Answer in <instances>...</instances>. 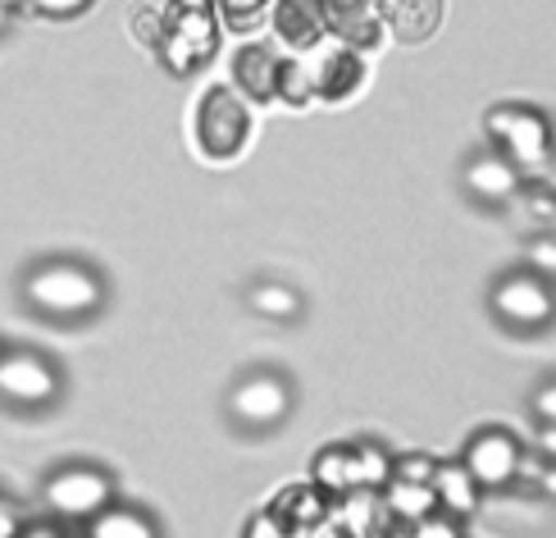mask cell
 <instances>
[{"label": "cell", "mask_w": 556, "mask_h": 538, "mask_svg": "<svg viewBox=\"0 0 556 538\" xmlns=\"http://www.w3.org/2000/svg\"><path fill=\"white\" fill-rule=\"evenodd\" d=\"M105 297L110 288L101 270L74 261V255H51V261H37L23 274V306L55 324H83L91 315H101Z\"/></svg>", "instance_id": "1"}, {"label": "cell", "mask_w": 556, "mask_h": 538, "mask_svg": "<svg viewBox=\"0 0 556 538\" xmlns=\"http://www.w3.org/2000/svg\"><path fill=\"white\" fill-rule=\"evenodd\" d=\"M296 406V388L283 370H269L256 365L233 379L224 397V411H228V425H238L242 434H274L288 425V415Z\"/></svg>", "instance_id": "2"}, {"label": "cell", "mask_w": 556, "mask_h": 538, "mask_svg": "<svg viewBox=\"0 0 556 538\" xmlns=\"http://www.w3.org/2000/svg\"><path fill=\"white\" fill-rule=\"evenodd\" d=\"M41 502L51 511V521L87 525L91 516H101V511L114 502V475L101 471V465H91V461L55 465V471L41 479Z\"/></svg>", "instance_id": "3"}, {"label": "cell", "mask_w": 556, "mask_h": 538, "mask_svg": "<svg viewBox=\"0 0 556 538\" xmlns=\"http://www.w3.org/2000/svg\"><path fill=\"white\" fill-rule=\"evenodd\" d=\"M483 133L493 151H502L520 174H539L552 165V124L534 105H493L483 114Z\"/></svg>", "instance_id": "4"}, {"label": "cell", "mask_w": 556, "mask_h": 538, "mask_svg": "<svg viewBox=\"0 0 556 538\" xmlns=\"http://www.w3.org/2000/svg\"><path fill=\"white\" fill-rule=\"evenodd\" d=\"M155 51L165 60L169 74L188 78L205 68L219 51V18L211 5H174L155 33Z\"/></svg>", "instance_id": "5"}, {"label": "cell", "mask_w": 556, "mask_h": 538, "mask_svg": "<svg viewBox=\"0 0 556 538\" xmlns=\"http://www.w3.org/2000/svg\"><path fill=\"white\" fill-rule=\"evenodd\" d=\"M489 311L511 334H543L556 320V284L534 270H506L489 288Z\"/></svg>", "instance_id": "6"}, {"label": "cell", "mask_w": 556, "mask_h": 538, "mask_svg": "<svg viewBox=\"0 0 556 538\" xmlns=\"http://www.w3.org/2000/svg\"><path fill=\"white\" fill-rule=\"evenodd\" d=\"M64 392V374L51 356L33 347H5L0 352V402L14 411H46Z\"/></svg>", "instance_id": "7"}, {"label": "cell", "mask_w": 556, "mask_h": 538, "mask_svg": "<svg viewBox=\"0 0 556 538\" xmlns=\"http://www.w3.org/2000/svg\"><path fill=\"white\" fill-rule=\"evenodd\" d=\"M520 456H525V442L502 425L470 434V442L460 448V465H466L470 479L479 484V493H502V488H511L520 479Z\"/></svg>", "instance_id": "8"}, {"label": "cell", "mask_w": 556, "mask_h": 538, "mask_svg": "<svg viewBox=\"0 0 556 538\" xmlns=\"http://www.w3.org/2000/svg\"><path fill=\"white\" fill-rule=\"evenodd\" d=\"M247 128H251L247 110L228 87H215L197 110V137H201V151L211 160H228L233 151H242Z\"/></svg>", "instance_id": "9"}, {"label": "cell", "mask_w": 556, "mask_h": 538, "mask_svg": "<svg viewBox=\"0 0 556 538\" xmlns=\"http://www.w3.org/2000/svg\"><path fill=\"white\" fill-rule=\"evenodd\" d=\"M460 187H466V197L483 210H502V205H511L520 197V187H525V174L506 160L502 151H475L466 160V170H460Z\"/></svg>", "instance_id": "10"}, {"label": "cell", "mask_w": 556, "mask_h": 538, "mask_svg": "<svg viewBox=\"0 0 556 538\" xmlns=\"http://www.w3.org/2000/svg\"><path fill=\"white\" fill-rule=\"evenodd\" d=\"M429 488H433V498H438V516H452V521L475 516V511H479V498H483V493H479V484L470 479V471H466L460 461H438Z\"/></svg>", "instance_id": "11"}, {"label": "cell", "mask_w": 556, "mask_h": 538, "mask_svg": "<svg viewBox=\"0 0 556 538\" xmlns=\"http://www.w3.org/2000/svg\"><path fill=\"white\" fill-rule=\"evenodd\" d=\"M311 484L319 488L324 498H352V493H361L352 442H329V448H324L315 456V465H311Z\"/></svg>", "instance_id": "12"}, {"label": "cell", "mask_w": 556, "mask_h": 538, "mask_svg": "<svg viewBox=\"0 0 556 538\" xmlns=\"http://www.w3.org/2000/svg\"><path fill=\"white\" fill-rule=\"evenodd\" d=\"M83 538H160V525L142 506H128V502L114 498L101 516H91L83 525Z\"/></svg>", "instance_id": "13"}, {"label": "cell", "mask_w": 556, "mask_h": 538, "mask_svg": "<svg viewBox=\"0 0 556 538\" xmlns=\"http://www.w3.org/2000/svg\"><path fill=\"white\" fill-rule=\"evenodd\" d=\"M247 311L261 320H274V324H292L306 311V301H301V292L292 284H283V278H256V284L247 288Z\"/></svg>", "instance_id": "14"}, {"label": "cell", "mask_w": 556, "mask_h": 538, "mask_svg": "<svg viewBox=\"0 0 556 538\" xmlns=\"http://www.w3.org/2000/svg\"><path fill=\"white\" fill-rule=\"evenodd\" d=\"M311 78H315V97H346L356 83H361V60L352 51H319L315 60H306Z\"/></svg>", "instance_id": "15"}, {"label": "cell", "mask_w": 556, "mask_h": 538, "mask_svg": "<svg viewBox=\"0 0 556 538\" xmlns=\"http://www.w3.org/2000/svg\"><path fill=\"white\" fill-rule=\"evenodd\" d=\"M274 28L288 46H296V51H315L319 33H324V14L315 0H283L274 14Z\"/></svg>", "instance_id": "16"}, {"label": "cell", "mask_w": 556, "mask_h": 538, "mask_svg": "<svg viewBox=\"0 0 556 538\" xmlns=\"http://www.w3.org/2000/svg\"><path fill=\"white\" fill-rule=\"evenodd\" d=\"M324 511H329V498H324L315 484H306V488L296 484V488H288V493L274 502V516H278V525H283L288 534L292 529L311 534L315 525H324Z\"/></svg>", "instance_id": "17"}, {"label": "cell", "mask_w": 556, "mask_h": 538, "mask_svg": "<svg viewBox=\"0 0 556 538\" xmlns=\"http://www.w3.org/2000/svg\"><path fill=\"white\" fill-rule=\"evenodd\" d=\"M383 18L392 23V33L402 41H420L438 28V18H443V0H388Z\"/></svg>", "instance_id": "18"}, {"label": "cell", "mask_w": 556, "mask_h": 538, "mask_svg": "<svg viewBox=\"0 0 556 538\" xmlns=\"http://www.w3.org/2000/svg\"><path fill=\"white\" fill-rule=\"evenodd\" d=\"M278 64H283L278 55L261 51V46H247V51L238 55V64H233V78H238V87L247 91V97L269 101L278 91Z\"/></svg>", "instance_id": "19"}, {"label": "cell", "mask_w": 556, "mask_h": 538, "mask_svg": "<svg viewBox=\"0 0 556 538\" xmlns=\"http://www.w3.org/2000/svg\"><path fill=\"white\" fill-rule=\"evenodd\" d=\"M383 506H388L397 521H406V525H425V521L438 516V498H433V488H429V484L388 479V488H383Z\"/></svg>", "instance_id": "20"}, {"label": "cell", "mask_w": 556, "mask_h": 538, "mask_svg": "<svg viewBox=\"0 0 556 538\" xmlns=\"http://www.w3.org/2000/svg\"><path fill=\"white\" fill-rule=\"evenodd\" d=\"M352 456H356L361 493H383L388 479H392V456L379 448V442H352Z\"/></svg>", "instance_id": "21"}, {"label": "cell", "mask_w": 556, "mask_h": 538, "mask_svg": "<svg viewBox=\"0 0 556 538\" xmlns=\"http://www.w3.org/2000/svg\"><path fill=\"white\" fill-rule=\"evenodd\" d=\"M274 97L288 101V105H306L315 97V78H311L306 60H283V64H278V91H274Z\"/></svg>", "instance_id": "22"}, {"label": "cell", "mask_w": 556, "mask_h": 538, "mask_svg": "<svg viewBox=\"0 0 556 538\" xmlns=\"http://www.w3.org/2000/svg\"><path fill=\"white\" fill-rule=\"evenodd\" d=\"M525 270H534V274H543V278H552V284H556V238H552L547 228L529 238V247H525Z\"/></svg>", "instance_id": "23"}, {"label": "cell", "mask_w": 556, "mask_h": 538, "mask_svg": "<svg viewBox=\"0 0 556 538\" xmlns=\"http://www.w3.org/2000/svg\"><path fill=\"white\" fill-rule=\"evenodd\" d=\"M433 465H438V456H425V452L392 456V479H402V484H429L433 479Z\"/></svg>", "instance_id": "24"}, {"label": "cell", "mask_w": 556, "mask_h": 538, "mask_svg": "<svg viewBox=\"0 0 556 538\" xmlns=\"http://www.w3.org/2000/svg\"><path fill=\"white\" fill-rule=\"evenodd\" d=\"M529 411H534V425H556V374L529 392Z\"/></svg>", "instance_id": "25"}, {"label": "cell", "mask_w": 556, "mask_h": 538, "mask_svg": "<svg viewBox=\"0 0 556 538\" xmlns=\"http://www.w3.org/2000/svg\"><path fill=\"white\" fill-rule=\"evenodd\" d=\"M516 201H525V210L534 215L539 224H547V215H552V205H556V192H547V187H520V197Z\"/></svg>", "instance_id": "26"}, {"label": "cell", "mask_w": 556, "mask_h": 538, "mask_svg": "<svg viewBox=\"0 0 556 538\" xmlns=\"http://www.w3.org/2000/svg\"><path fill=\"white\" fill-rule=\"evenodd\" d=\"M242 538H288V529L278 525L274 511H265V516H251V525H247V534H242Z\"/></svg>", "instance_id": "27"}, {"label": "cell", "mask_w": 556, "mask_h": 538, "mask_svg": "<svg viewBox=\"0 0 556 538\" xmlns=\"http://www.w3.org/2000/svg\"><path fill=\"white\" fill-rule=\"evenodd\" d=\"M28 5H37L41 14H51V18H68V14H83L91 0H28Z\"/></svg>", "instance_id": "28"}, {"label": "cell", "mask_w": 556, "mask_h": 538, "mask_svg": "<svg viewBox=\"0 0 556 538\" xmlns=\"http://www.w3.org/2000/svg\"><path fill=\"white\" fill-rule=\"evenodd\" d=\"M534 452L543 461H556V425H539L534 429Z\"/></svg>", "instance_id": "29"}, {"label": "cell", "mask_w": 556, "mask_h": 538, "mask_svg": "<svg viewBox=\"0 0 556 538\" xmlns=\"http://www.w3.org/2000/svg\"><path fill=\"white\" fill-rule=\"evenodd\" d=\"M219 5H224L228 14H233V18H251V14H261V10L269 5V0H219Z\"/></svg>", "instance_id": "30"}, {"label": "cell", "mask_w": 556, "mask_h": 538, "mask_svg": "<svg viewBox=\"0 0 556 538\" xmlns=\"http://www.w3.org/2000/svg\"><path fill=\"white\" fill-rule=\"evenodd\" d=\"M534 488H539V493H543L547 502H556V461H543V471H539Z\"/></svg>", "instance_id": "31"}, {"label": "cell", "mask_w": 556, "mask_h": 538, "mask_svg": "<svg viewBox=\"0 0 556 538\" xmlns=\"http://www.w3.org/2000/svg\"><path fill=\"white\" fill-rule=\"evenodd\" d=\"M18 538H74L64 525H46V521H37V525H23V534Z\"/></svg>", "instance_id": "32"}, {"label": "cell", "mask_w": 556, "mask_h": 538, "mask_svg": "<svg viewBox=\"0 0 556 538\" xmlns=\"http://www.w3.org/2000/svg\"><path fill=\"white\" fill-rule=\"evenodd\" d=\"M23 534V521H18V511H10L5 502H0V538H18Z\"/></svg>", "instance_id": "33"}, {"label": "cell", "mask_w": 556, "mask_h": 538, "mask_svg": "<svg viewBox=\"0 0 556 538\" xmlns=\"http://www.w3.org/2000/svg\"><path fill=\"white\" fill-rule=\"evenodd\" d=\"M547 233H552V238H556V205H552V215H547V224H543Z\"/></svg>", "instance_id": "34"}, {"label": "cell", "mask_w": 556, "mask_h": 538, "mask_svg": "<svg viewBox=\"0 0 556 538\" xmlns=\"http://www.w3.org/2000/svg\"><path fill=\"white\" fill-rule=\"evenodd\" d=\"M174 5H215V0H174Z\"/></svg>", "instance_id": "35"}, {"label": "cell", "mask_w": 556, "mask_h": 538, "mask_svg": "<svg viewBox=\"0 0 556 538\" xmlns=\"http://www.w3.org/2000/svg\"><path fill=\"white\" fill-rule=\"evenodd\" d=\"M14 5H28V0H0V10H14Z\"/></svg>", "instance_id": "36"}]
</instances>
